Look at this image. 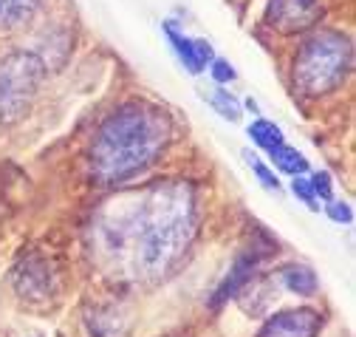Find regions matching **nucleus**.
Segmentation results:
<instances>
[{
  "instance_id": "f257e3e1",
  "label": "nucleus",
  "mask_w": 356,
  "mask_h": 337,
  "mask_svg": "<svg viewBox=\"0 0 356 337\" xmlns=\"http://www.w3.org/2000/svg\"><path fill=\"white\" fill-rule=\"evenodd\" d=\"M97 235L105 258L127 278H164L195 238V196L184 182L147 187L108 204Z\"/></svg>"
},
{
  "instance_id": "f03ea898",
  "label": "nucleus",
  "mask_w": 356,
  "mask_h": 337,
  "mask_svg": "<svg viewBox=\"0 0 356 337\" xmlns=\"http://www.w3.org/2000/svg\"><path fill=\"white\" fill-rule=\"evenodd\" d=\"M172 122L164 108L150 102H127L116 108L94 134L91 173L102 185H122L142 173L167 148Z\"/></svg>"
},
{
  "instance_id": "7ed1b4c3",
  "label": "nucleus",
  "mask_w": 356,
  "mask_h": 337,
  "mask_svg": "<svg viewBox=\"0 0 356 337\" xmlns=\"http://www.w3.org/2000/svg\"><path fill=\"white\" fill-rule=\"evenodd\" d=\"M353 65L350 40L339 31L311 34L294 60V86L305 97H323L339 88Z\"/></svg>"
},
{
  "instance_id": "20e7f679",
  "label": "nucleus",
  "mask_w": 356,
  "mask_h": 337,
  "mask_svg": "<svg viewBox=\"0 0 356 337\" xmlns=\"http://www.w3.org/2000/svg\"><path fill=\"white\" fill-rule=\"evenodd\" d=\"M42 77L46 65L31 52H12L0 60V122H15L29 111Z\"/></svg>"
},
{
  "instance_id": "39448f33",
  "label": "nucleus",
  "mask_w": 356,
  "mask_h": 337,
  "mask_svg": "<svg viewBox=\"0 0 356 337\" xmlns=\"http://www.w3.org/2000/svg\"><path fill=\"white\" fill-rule=\"evenodd\" d=\"M323 315L311 306L275 312L257 331V337H320Z\"/></svg>"
},
{
  "instance_id": "423d86ee",
  "label": "nucleus",
  "mask_w": 356,
  "mask_h": 337,
  "mask_svg": "<svg viewBox=\"0 0 356 337\" xmlns=\"http://www.w3.org/2000/svg\"><path fill=\"white\" fill-rule=\"evenodd\" d=\"M266 17H269L272 29L283 34H294V31H305L320 23L323 3L320 0H269Z\"/></svg>"
},
{
  "instance_id": "0eeeda50",
  "label": "nucleus",
  "mask_w": 356,
  "mask_h": 337,
  "mask_svg": "<svg viewBox=\"0 0 356 337\" xmlns=\"http://www.w3.org/2000/svg\"><path fill=\"white\" fill-rule=\"evenodd\" d=\"M260 258H263V252H257V249H252V252H243V256L235 261V267H232V272H229V278L218 286V292H215V298H212V306H220V304H227L229 298H235V295L254 278V269H257V264H260Z\"/></svg>"
},
{
  "instance_id": "6e6552de",
  "label": "nucleus",
  "mask_w": 356,
  "mask_h": 337,
  "mask_svg": "<svg viewBox=\"0 0 356 337\" xmlns=\"http://www.w3.org/2000/svg\"><path fill=\"white\" fill-rule=\"evenodd\" d=\"M164 31H167V37H170V43L175 46L178 60L187 65V71L198 74V71L207 65V60H212V46L207 43V40H190V37H184V34H178V31L172 29V23H167Z\"/></svg>"
},
{
  "instance_id": "1a4fd4ad",
  "label": "nucleus",
  "mask_w": 356,
  "mask_h": 337,
  "mask_svg": "<svg viewBox=\"0 0 356 337\" xmlns=\"http://www.w3.org/2000/svg\"><path fill=\"white\" fill-rule=\"evenodd\" d=\"M280 281H283L286 289H291V292H297V295H314V292H317V275L311 272L308 267L291 264V267L280 269Z\"/></svg>"
},
{
  "instance_id": "9d476101",
  "label": "nucleus",
  "mask_w": 356,
  "mask_h": 337,
  "mask_svg": "<svg viewBox=\"0 0 356 337\" xmlns=\"http://www.w3.org/2000/svg\"><path fill=\"white\" fill-rule=\"evenodd\" d=\"M269 153H272L275 167H280L283 173L300 176V173H305V171H308V162H305V156H302L300 150L289 148V145H277V148H275V150H269Z\"/></svg>"
},
{
  "instance_id": "9b49d317",
  "label": "nucleus",
  "mask_w": 356,
  "mask_h": 337,
  "mask_svg": "<svg viewBox=\"0 0 356 337\" xmlns=\"http://www.w3.org/2000/svg\"><path fill=\"white\" fill-rule=\"evenodd\" d=\"M249 136H252L254 145H260V148H266V150H275L277 145H283V131L277 128L275 122H269V119L252 122V125H249Z\"/></svg>"
},
{
  "instance_id": "f8f14e48",
  "label": "nucleus",
  "mask_w": 356,
  "mask_h": 337,
  "mask_svg": "<svg viewBox=\"0 0 356 337\" xmlns=\"http://www.w3.org/2000/svg\"><path fill=\"white\" fill-rule=\"evenodd\" d=\"M37 9V0H6V9H3V23L9 29L20 26L23 20H29Z\"/></svg>"
},
{
  "instance_id": "ddd939ff",
  "label": "nucleus",
  "mask_w": 356,
  "mask_h": 337,
  "mask_svg": "<svg viewBox=\"0 0 356 337\" xmlns=\"http://www.w3.org/2000/svg\"><path fill=\"white\" fill-rule=\"evenodd\" d=\"M204 100H209V105L224 116V119H241V105L227 94V91H209V94H204Z\"/></svg>"
},
{
  "instance_id": "4468645a",
  "label": "nucleus",
  "mask_w": 356,
  "mask_h": 337,
  "mask_svg": "<svg viewBox=\"0 0 356 337\" xmlns=\"http://www.w3.org/2000/svg\"><path fill=\"white\" fill-rule=\"evenodd\" d=\"M291 190H294V196H297V198H302V201H305L311 210H320V207H317V196H314V190H311V182H308V179L294 176Z\"/></svg>"
},
{
  "instance_id": "2eb2a0df",
  "label": "nucleus",
  "mask_w": 356,
  "mask_h": 337,
  "mask_svg": "<svg viewBox=\"0 0 356 337\" xmlns=\"http://www.w3.org/2000/svg\"><path fill=\"white\" fill-rule=\"evenodd\" d=\"M246 159H249V164L254 167V173H257V179H260V182H263L266 187H269V190H277V187H280V185H277V179H275V173H272V171H269V167H266V164H263L260 159H254V156H249V153H246Z\"/></svg>"
},
{
  "instance_id": "dca6fc26",
  "label": "nucleus",
  "mask_w": 356,
  "mask_h": 337,
  "mask_svg": "<svg viewBox=\"0 0 356 337\" xmlns=\"http://www.w3.org/2000/svg\"><path fill=\"white\" fill-rule=\"evenodd\" d=\"M311 190H314L317 198L331 201V193H334V187H331V176H328L325 171H323V173H314V179H311Z\"/></svg>"
},
{
  "instance_id": "f3484780",
  "label": "nucleus",
  "mask_w": 356,
  "mask_h": 337,
  "mask_svg": "<svg viewBox=\"0 0 356 337\" xmlns=\"http://www.w3.org/2000/svg\"><path fill=\"white\" fill-rule=\"evenodd\" d=\"M325 213H328V216H331L334 221H339V224H350V221H353V213H350V207H348V204H342V201H328Z\"/></svg>"
},
{
  "instance_id": "a211bd4d",
  "label": "nucleus",
  "mask_w": 356,
  "mask_h": 337,
  "mask_svg": "<svg viewBox=\"0 0 356 337\" xmlns=\"http://www.w3.org/2000/svg\"><path fill=\"white\" fill-rule=\"evenodd\" d=\"M212 77H215L218 82H229V79H235V68H232L227 60H215V63H212Z\"/></svg>"
},
{
  "instance_id": "6ab92c4d",
  "label": "nucleus",
  "mask_w": 356,
  "mask_h": 337,
  "mask_svg": "<svg viewBox=\"0 0 356 337\" xmlns=\"http://www.w3.org/2000/svg\"><path fill=\"white\" fill-rule=\"evenodd\" d=\"M3 9H6V0H0V17H3Z\"/></svg>"
}]
</instances>
